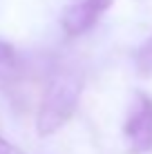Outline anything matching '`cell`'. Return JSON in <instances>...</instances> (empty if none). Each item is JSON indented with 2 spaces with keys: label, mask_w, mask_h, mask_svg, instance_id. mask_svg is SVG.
<instances>
[{
  "label": "cell",
  "mask_w": 152,
  "mask_h": 154,
  "mask_svg": "<svg viewBox=\"0 0 152 154\" xmlns=\"http://www.w3.org/2000/svg\"><path fill=\"white\" fill-rule=\"evenodd\" d=\"M114 0H70L60 11V27L70 38L87 34Z\"/></svg>",
  "instance_id": "3"
},
{
  "label": "cell",
  "mask_w": 152,
  "mask_h": 154,
  "mask_svg": "<svg viewBox=\"0 0 152 154\" xmlns=\"http://www.w3.org/2000/svg\"><path fill=\"white\" fill-rule=\"evenodd\" d=\"M0 154H27V152L20 150L18 145H14L11 141H7L5 136H0Z\"/></svg>",
  "instance_id": "6"
},
{
  "label": "cell",
  "mask_w": 152,
  "mask_h": 154,
  "mask_svg": "<svg viewBox=\"0 0 152 154\" xmlns=\"http://www.w3.org/2000/svg\"><path fill=\"white\" fill-rule=\"evenodd\" d=\"M134 69L141 78H152V34L134 51Z\"/></svg>",
  "instance_id": "5"
},
{
  "label": "cell",
  "mask_w": 152,
  "mask_h": 154,
  "mask_svg": "<svg viewBox=\"0 0 152 154\" xmlns=\"http://www.w3.org/2000/svg\"><path fill=\"white\" fill-rule=\"evenodd\" d=\"M123 141L130 154L152 152V96L134 92L123 121Z\"/></svg>",
  "instance_id": "2"
},
{
  "label": "cell",
  "mask_w": 152,
  "mask_h": 154,
  "mask_svg": "<svg viewBox=\"0 0 152 154\" xmlns=\"http://www.w3.org/2000/svg\"><path fill=\"white\" fill-rule=\"evenodd\" d=\"M23 76V58L11 42L0 38V85H14Z\"/></svg>",
  "instance_id": "4"
},
{
  "label": "cell",
  "mask_w": 152,
  "mask_h": 154,
  "mask_svg": "<svg viewBox=\"0 0 152 154\" xmlns=\"http://www.w3.org/2000/svg\"><path fill=\"white\" fill-rule=\"evenodd\" d=\"M83 74L76 67H56L49 74L36 112V134L51 136L76 114L83 96Z\"/></svg>",
  "instance_id": "1"
}]
</instances>
